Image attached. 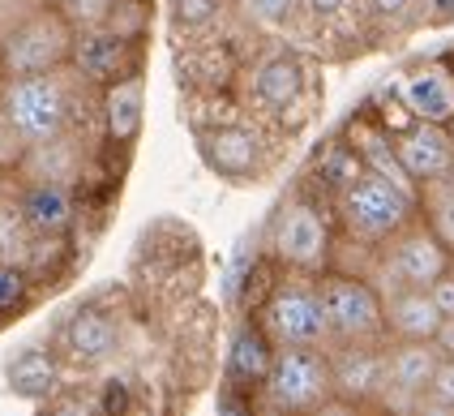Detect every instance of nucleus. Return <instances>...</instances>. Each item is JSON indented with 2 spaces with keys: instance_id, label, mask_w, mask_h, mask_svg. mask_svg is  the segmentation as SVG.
I'll list each match as a JSON object with an SVG mask.
<instances>
[{
  "instance_id": "nucleus-30",
  "label": "nucleus",
  "mask_w": 454,
  "mask_h": 416,
  "mask_svg": "<svg viewBox=\"0 0 454 416\" xmlns=\"http://www.w3.org/2000/svg\"><path fill=\"white\" fill-rule=\"evenodd\" d=\"M219 4L223 0H172V13H176V27H210L215 22V13H219Z\"/></svg>"
},
{
  "instance_id": "nucleus-39",
  "label": "nucleus",
  "mask_w": 454,
  "mask_h": 416,
  "mask_svg": "<svg viewBox=\"0 0 454 416\" xmlns=\"http://www.w3.org/2000/svg\"><path fill=\"white\" fill-rule=\"evenodd\" d=\"M360 416H364V412H360Z\"/></svg>"
},
{
  "instance_id": "nucleus-12",
  "label": "nucleus",
  "mask_w": 454,
  "mask_h": 416,
  "mask_svg": "<svg viewBox=\"0 0 454 416\" xmlns=\"http://www.w3.org/2000/svg\"><path fill=\"white\" fill-rule=\"evenodd\" d=\"M74 65L82 78L90 82L95 90L112 86V82L129 78V74H142V43H129L112 30H77L74 43Z\"/></svg>"
},
{
  "instance_id": "nucleus-21",
  "label": "nucleus",
  "mask_w": 454,
  "mask_h": 416,
  "mask_svg": "<svg viewBox=\"0 0 454 416\" xmlns=\"http://www.w3.org/2000/svg\"><path fill=\"white\" fill-rule=\"evenodd\" d=\"M381 357H386V382H390V387L425 395L433 382V373H437V365H442V348H437L433 339H425V343L390 339V343L381 348Z\"/></svg>"
},
{
  "instance_id": "nucleus-34",
  "label": "nucleus",
  "mask_w": 454,
  "mask_h": 416,
  "mask_svg": "<svg viewBox=\"0 0 454 416\" xmlns=\"http://www.w3.org/2000/svg\"><path fill=\"white\" fill-rule=\"evenodd\" d=\"M348 9H352V0H304V13L313 22H339Z\"/></svg>"
},
{
  "instance_id": "nucleus-15",
  "label": "nucleus",
  "mask_w": 454,
  "mask_h": 416,
  "mask_svg": "<svg viewBox=\"0 0 454 416\" xmlns=\"http://www.w3.org/2000/svg\"><path fill=\"white\" fill-rule=\"evenodd\" d=\"M399 104H403L407 116H416V121L454 125V74L446 65L411 69V74L399 82Z\"/></svg>"
},
{
  "instance_id": "nucleus-16",
  "label": "nucleus",
  "mask_w": 454,
  "mask_h": 416,
  "mask_svg": "<svg viewBox=\"0 0 454 416\" xmlns=\"http://www.w3.org/2000/svg\"><path fill=\"white\" fill-rule=\"evenodd\" d=\"M275 357L278 348L270 343V335L257 326V322H245L231 348H227V382L231 390H245V395H262L270 369H275Z\"/></svg>"
},
{
  "instance_id": "nucleus-26",
  "label": "nucleus",
  "mask_w": 454,
  "mask_h": 416,
  "mask_svg": "<svg viewBox=\"0 0 454 416\" xmlns=\"http://www.w3.org/2000/svg\"><path fill=\"white\" fill-rule=\"evenodd\" d=\"M103 30L121 35L129 43H142L146 30H151V0H116L112 13H107V22H103Z\"/></svg>"
},
{
  "instance_id": "nucleus-40",
  "label": "nucleus",
  "mask_w": 454,
  "mask_h": 416,
  "mask_svg": "<svg viewBox=\"0 0 454 416\" xmlns=\"http://www.w3.org/2000/svg\"><path fill=\"white\" fill-rule=\"evenodd\" d=\"M450 130H454V125H450Z\"/></svg>"
},
{
  "instance_id": "nucleus-33",
  "label": "nucleus",
  "mask_w": 454,
  "mask_h": 416,
  "mask_svg": "<svg viewBox=\"0 0 454 416\" xmlns=\"http://www.w3.org/2000/svg\"><path fill=\"white\" fill-rule=\"evenodd\" d=\"M257 395H245V390H231L227 387L223 404H219V416H257Z\"/></svg>"
},
{
  "instance_id": "nucleus-5",
  "label": "nucleus",
  "mask_w": 454,
  "mask_h": 416,
  "mask_svg": "<svg viewBox=\"0 0 454 416\" xmlns=\"http://www.w3.org/2000/svg\"><path fill=\"white\" fill-rule=\"evenodd\" d=\"M74 43L77 30L65 22V13L51 0H39L0 35V78L51 74L74 60Z\"/></svg>"
},
{
  "instance_id": "nucleus-13",
  "label": "nucleus",
  "mask_w": 454,
  "mask_h": 416,
  "mask_svg": "<svg viewBox=\"0 0 454 416\" xmlns=\"http://www.w3.org/2000/svg\"><path fill=\"white\" fill-rule=\"evenodd\" d=\"M330 369H334V399L369 408L386 382V357L369 343H334L330 348Z\"/></svg>"
},
{
  "instance_id": "nucleus-9",
  "label": "nucleus",
  "mask_w": 454,
  "mask_h": 416,
  "mask_svg": "<svg viewBox=\"0 0 454 416\" xmlns=\"http://www.w3.org/2000/svg\"><path fill=\"white\" fill-rule=\"evenodd\" d=\"M395 159L403 163L416 189L433 181H450L454 177V130L450 125H433V121H407L403 130H390Z\"/></svg>"
},
{
  "instance_id": "nucleus-25",
  "label": "nucleus",
  "mask_w": 454,
  "mask_h": 416,
  "mask_svg": "<svg viewBox=\"0 0 454 416\" xmlns=\"http://www.w3.org/2000/svg\"><path fill=\"white\" fill-rule=\"evenodd\" d=\"M420 219L429 224L433 232H437V240L454 254V177L420 189Z\"/></svg>"
},
{
  "instance_id": "nucleus-4",
  "label": "nucleus",
  "mask_w": 454,
  "mask_h": 416,
  "mask_svg": "<svg viewBox=\"0 0 454 416\" xmlns=\"http://www.w3.org/2000/svg\"><path fill=\"white\" fill-rule=\"evenodd\" d=\"M275 348H330V322L322 305V275L283 271L253 318Z\"/></svg>"
},
{
  "instance_id": "nucleus-6",
  "label": "nucleus",
  "mask_w": 454,
  "mask_h": 416,
  "mask_svg": "<svg viewBox=\"0 0 454 416\" xmlns=\"http://www.w3.org/2000/svg\"><path fill=\"white\" fill-rule=\"evenodd\" d=\"M257 399L275 416H317L334 404L330 348H278L275 369Z\"/></svg>"
},
{
  "instance_id": "nucleus-20",
  "label": "nucleus",
  "mask_w": 454,
  "mask_h": 416,
  "mask_svg": "<svg viewBox=\"0 0 454 416\" xmlns=\"http://www.w3.org/2000/svg\"><path fill=\"white\" fill-rule=\"evenodd\" d=\"M442 322L446 318L433 305L429 287H399V292L386 296V331H390V339L425 343V339H437Z\"/></svg>"
},
{
  "instance_id": "nucleus-8",
  "label": "nucleus",
  "mask_w": 454,
  "mask_h": 416,
  "mask_svg": "<svg viewBox=\"0 0 454 416\" xmlns=\"http://www.w3.org/2000/svg\"><path fill=\"white\" fill-rule=\"evenodd\" d=\"M373 266L378 271L369 279L378 284L381 296H390L399 287H433L454 266V254L437 240V232L425 219H416L395 240H386L381 249H373Z\"/></svg>"
},
{
  "instance_id": "nucleus-19",
  "label": "nucleus",
  "mask_w": 454,
  "mask_h": 416,
  "mask_svg": "<svg viewBox=\"0 0 454 416\" xmlns=\"http://www.w3.org/2000/svg\"><path fill=\"white\" fill-rule=\"evenodd\" d=\"M39 240H43V236H35V228L26 224L18 177H13V172L0 177V262L30 271V262L39 254Z\"/></svg>"
},
{
  "instance_id": "nucleus-10",
  "label": "nucleus",
  "mask_w": 454,
  "mask_h": 416,
  "mask_svg": "<svg viewBox=\"0 0 454 416\" xmlns=\"http://www.w3.org/2000/svg\"><path fill=\"white\" fill-rule=\"evenodd\" d=\"M198 151L223 181H253L266 172V142L253 125H206L198 133Z\"/></svg>"
},
{
  "instance_id": "nucleus-31",
  "label": "nucleus",
  "mask_w": 454,
  "mask_h": 416,
  "mask_svg": "<svg viewBox=\"0 0 454 416\" xmlns=\"http://www.w3.org/2000/svg\"><path fill=\"white\" fill-rule=\"evenodd\" d=\"M22 142H18V133L9 125V116H4V107H0V177H9L13 168H18V159H22Z\"/></svg>"
},
{
  "instance_id": "nucleus-7",
  "label": "nucleus",
  "mask_w": 454,
  "mask_h": 416,
  "mask_svg": "<svg viewBox=\"0 0 454 416\" xmlns=\"http://www.w3.org/2000/svg\"><path fill=\"white\" fill-rule=\"evenodd\" d=\"M322 305H326L330 322V348L334 343H369V348H386L390 331H386V296L369 275L356 271H326L322 275Z\"/></svg>"
},
{
  "instance_id": "nucleus-14",
  "label": "nucleus",
  "mask_w": 454,
  "mask_h": 416,
  "mask_svg": "<svg viewBox=\"0 0 454 416\" xmlns=\"http://www.w3.org/2000/svg\"><path fill=\"white\" fill-rule=\"evenodd\" d=\"M142 116H146V78L129 74V78L112 82L99 90V125L107 146H133L142 133Z\"/></svg>"
},
{
  "instance_id": "nucleus-37",
  "label": "nucleus",
  "mask_w": 454,
  "mask_h": 416,
  "mask_svg": "<svg viewBox=\"0 0 454 416\" xmlns=\"http://www.w3.org/2000/svg\"><path fill=\"white\" fill-rule=\"evenodd\" d=\"M411 416H454V408H446V404H437V399H433L429 390H425V395L416 399V412H411Z\"/></svg>"
},
{
  "instance_id": "nucleus-36",
  "label": "nucleus",
  "mask_w": 454,
  "mask_h": 416,
  "mask_svg": "<svg viewBox=\"0 0 454 416\" xmlns=\"http://www.w3.org/2000/svg\"><path fill=\"white\" fill-rule=\"evenodd\" d=\"M429 296H433V305L442 310V318H454V266L429 287Z\"/></svg>"
},
{
  "instance_id": "nucleus-17",
  "label": "nucleus",
  "mask_w": 454,
  "mask_h": 416,
  "mask_svg": "<svg viewBox=\"0 0 454 416\" xmlns=\"http://www.w3.org/2000/svg\"><path fill=\"white\" fill-rule=\"evenodd\" d=\"M116 343H121V326H116V318H107V313L95 310V305L77 310L74 318L60 326V348H65V357L77 361V365L107 361V357L116 352Z\"/></svg>"
},
{
  "instance_id": "nucleus-18",
  "label": "nucleus",
  "mask_w": 454,
  "mask_h": 416,
  "mask_svg": "<svg viewBox=\"0 0 454 416\" xmlns=\"http://www.w3.org/2000/svg\"><path fill=\"white\" fill-rule=\"evenodd\" d=\"M304 90H309L304 65H301V56H292V52H275L270 60H262L257 74H253V99L266 107V112H275V116L296 112Z\"/></svg>"
},
{
  "instance_id": "nucleus-27",
  "label": "nucleus",
  "mask_w": 454,
  "mask_h": 416,
  "mask_svg": "<svg viewBox=\"0 0 454 416\" xmlns=\"http://www.w3.org/2000/svg\"><path fill=\"white\" fill-rule=\"evenodd\" d=\"M30 292H35L30 271H22V266H4V262H0V322H4L9 313H22L26 305H30Z\"/></svg>"
},
{
  "instance_id": "nucleus-38",
  "label": "nucleus",
  "mask_w": 454,
  "mask_h": 416,
  "mask_svg": "<svg viewBox=\"0 0 454 416\" xmlns=\"http://www.w3.org/2000/svg\"><path fill=\"white\" fill-rule=\"evenodd\" d=\"M437 348H442V357H454V318H446L442 322V331H437V339H433Z\"/></svg>"
},
{
  "instance_id": "nucleus-22",
  "label": "nucleus",
  "mask_w": 454,
  "mask_h": 416,
  "mask_svg": "<svg viewBox=\"0 0 454 416\" xmlns=\"http://www.w3.org/2000/svg\"><path fill=\"white\" fill-rule=\"evenodd\" d=\"M22 210H26V224L35 228V236H69L77 219V189H60V184H22Z\"/></svg>"
},
{
  "instance_id": "nucleus-23",
  "label": "nucleus",
  "mask_w": 454,
  "mask_h": 416,
  "mask_svg": "<svg viewBox=\"0 0 454 416\" xmlns=\"http://www.w3.org/2000/svg\"><path fill=\"white\" fill-rule=\"evenodd\" d=\"M4 382L22 399H43L60 382V365H56L48 348H22L13 361L4 365Z\"/></svg>"
},
{
  "instance_id": "nucleus-3",
  "label": "nucleus",
  "mask_w": 454,
  "mask_h": 416,
  "mask_svg": "<svg viewBox=\"0 0 454 416\" xmlns=\"http://www.w3.org/2000/svg\"><path fill=\"white\" fill-rule=\"evenodd\" d=\"M334 240L339 224L334 210L322 207L309 193H292L287 202H278L266 228V254L283 271H301V275H326L334 271Z\"/></svg>"
},
{
  "instance_id": "nucleus-28",
  "label": "nucleus",
  "mask_w": 454,
  "mask_h": 416,
  "mask_svg": "<svg viewBox=\"0 0 454 416\" xmlns=\"http://www.w3.org/2000/svg\"><path fill=\"white\" fill-rule=\"evenodd\" d=\"M51 4L65 13V22L74 30H99L116 0H51Z\"/></svg>"
},
{
  "instance_id": "nucleus-2",
  "label": "nucleus",
  "mask_w": 454,
  "mask_h": 416,
  "mask_svg": "<svg viewBox=\"0 0 454 416\" xmlns=\"http://www.w3.org/2000/svg\"><path fill=\"white\" fill-rule=\"evenodd\" d=\"M330 210H334V224H339L343 240H352L360 249H381L386 240L403 232L407 224L420 219V198L403 193L399 184H390L378 172H364L330 198Z\"/></svg>"
},
{
  "instance_id": "nucleus-29",
  "label": "nucleus",
  "mask_w": 454,
  "mask_h": 416,
  "mask_svg": "<svg viewBox=\"0 0 454 416\" xmlns=\"http://www.w3.org/2000/svg\"><path fill=\"white\" fill-rule=\"evenodd\" d=\"M245 4L262 27H287L296 22V13H304V0H245Z\"/></svg>"
},
{
  "instance_id": "nucleus-1",
  "label": "nucleus",
  "mask_w": 454,
  "mask_h": 416,
  "mask_svg": "<svg viewBox=\"0 0 454 416\" xmlns=\"http://www.w3.org/2000/svg\"><path fill=\"white\" fill-rule=\"evenodd\" d=\"M86 95H99L74 65L30 78H0V107L22 146H43L51 137L82 130Z\"/></svg>"
},
{
  "instance_id": "nucleus-32",
  "label": "nucleus",
  "mask_w": 454,
  "mask_h": 416,
  "mask_svg": "<svg viewBox=\"0 0 454 416\" xmlns=\"http://www.w3.org/2000/svg\"><path fill=\"white\" fill-rule=\"evenodd\" d=\"M429 395L437 404L454 408V357H442V365H437V373H433V382H429Z\"/></svg>"
},
{
  "instance_id": "nucleus-11",
  "label": "nucleus",
  "mask_w": 454,
  "mask_h": 416,
  "mask_svg": "<svg viewBox=\"0 0 454 416\" xmlns=\"http://www.w3.org/2000/svg\"><path fill=\"white\" fill-rule=\"evenodd\" d=\"M86 163H90V151H86V130H74L65 137H51L43 146H26L13 177L22 184H60V189H77L82 177H86Z\"/></svg>"
},
{
  "instance_id": "nucleus-24",
  "label": "nucleus",
  "mask_w": 454,
  "mask_h": 416,
  "mask_svg": "<svg viewBox=\"0 0 454 416\" xmlns=\"http://www.w3.org/2000/svg\"><path fill=\"white\" fill-rule=\"evenodd\" d=\"M313 172H317L322 189L334 198L339 189H348V184H352L356 177H364L369 168H364V159L356 155V146L348 142V137H334V142H326V146L317 151V159H313Z\"/></svg>"
},
{
  "instance_id": "nucleus-35",
  "label": "nucleus",
  "mask_w": 454,
  "mask_h": 416,
  "mask_svg": "<svg viewBox=\"0 0 454 416\" xmlns=\"http://www.w3.org/2000/svg\"><path fill=\"white\" fill-rule=\"evenodd\" d=\"M364 4H369V13L381 18V22H399V18H407V13L416 9V0H364Z\"/></svg>"
}]
</instances>
